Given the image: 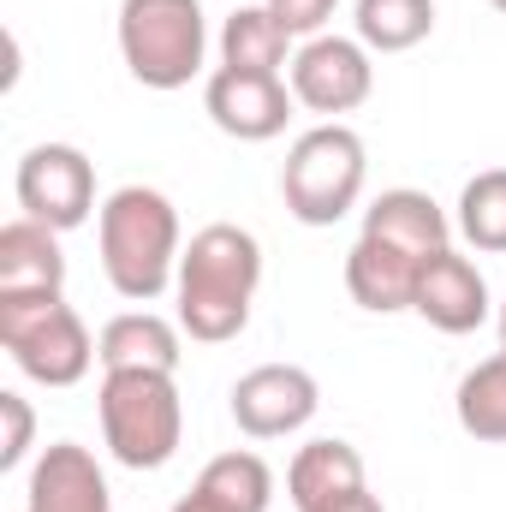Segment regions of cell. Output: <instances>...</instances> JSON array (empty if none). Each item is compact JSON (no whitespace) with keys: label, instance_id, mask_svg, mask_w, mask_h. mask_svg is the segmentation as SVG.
<instances>
[{"label":"cell","instance_id":"cell-1","mask_svg":"<svg viewBox=\"0 0 506 512\" xmlns=\"http://www.w3.org/2000/svg\"><path fill=\"white\" fill-rule=\"evenodd\" d=\"M256 286H262V245L245 227L215 221V227L191 233V245L179 256V280H173L179 328L203 346L239 340L251 322Z\"/></svg>","mask_w":506,"mask_h":512},{"label":"cell","instance_id":"cell-2","mask_svg":"<svg viewBox=\"0 0 506 512\" xmlns=\"http://www.w3.org/2000/svg\"><path fill=\"white\" fill-rule=\"evenodd\" d=\"M96 245L108 286L131 304H155L179 280V209L155 185H120L96 209Z\"/></svg>","mask_w":506,"mask_h":512},{"label":"cell","instance_id":"cell-3","mask_svg":"<svg viewBox=\"0 0 506 512\" xmlns=\"http://www.w3.org/2000/svg\"><path fill=\"white\" fill-rule=\"evenodd\" d=\"M102 441L126 471H161L185 441V405L173 370H102Z\"/></svg>","mask_w":506,"mask_h":512},{"label":"cell","instance_id":"cell-4","mask_svg":"<svg viewBox=\"0 0 506 512\" xmlns=\"http://www.w3.org/2000/svg\"><path fill=\"white\" fill-rule=\"evenodd\" d=\"M0 346L42 387H78L90 376V364H102L66 292H0Z\"/></svg>","mask_w":506,"mask_h":512},{"label":"cell","instance_id":"cell-5","mask_svg":"<svg viewBox=\"0 0 506 512\" xmlns=\"http://www.w3.org/2000/svg\"><path fill=\"white\" fill-rule=\"evenodd\" d=\"M364 179H370V155H364V137L340 120L328 126H310L292 149H286V167H280V197H286V215L304 221V227H334L358 209L364 197Z\"/></svg>","mask_w":506,"mask_h":512},{"label":"cell","instance_id":"cell-6","mask_svg":"<svg viewBox=\"0 0 506 512\" xmlns=\"http://www.w3.org/2000/svg\"><path fill=\"white\" fill-rule=\"evenodd\" d=\"M120 54L143 90H185L209 54L203 0H120Z\"/></svg>","mask_w":506,"mask_h":512},{"label":"cell","instance_id":"cell-7","mask_svg":"<svg viewBox=\"0 0 506 512\" xmlns=\"http://www.w3.org/2000/svg\"><path fill=\"white\" fill-rule=\"evenodd\" d=\"M12 191H18V209L30 221H42L54 233H72L96 209V167L72 143H36V149H24Z\"/></svg>","mask_w":506,"mask_h":512},{"label":"cell","instance_id":"cell-8","mask_svg":"<svg viewBox=\"0 0 506 512\" xmlns=\"http://www.w3.org/2000/svg\"><path fill=\"white\" fill-rule=\"evenodd\" d=\"M286 84H292L298 108L334 120V114H352V108L370 102L376 66H370V48H364L358 36H328V30H322V36H310V42L292 54Z\"/></svg>","mask_w":506,"mask_h":512},{"label":"cell","instance_id":"cell-9","mask_svg":"<svg viewBox=\"0 0 506 512\" xmlns=\"http://www.w3.org/2000/svg\"><path fill=\"white\" fill-rule=\"evenodd\" d=\"M322 405V387L310 370L298 364H256L233 382V423L251 435V441H280V435H298Z\"/></svg>","mask_w":506,"mask_h":512},{"label":"cell","instance_id":"cell-10","mask_svg":"<svg viewBox=\"0 0 506 512\" xmlns=\"http://www.w3.org/2000/svg\"><path fill=\"white\" fill-rule=\"evenodd\" d=\"M298 96L286 78H268V72H233V66H215L209 84H203V114L227 137L239 143H268L280 137L286 120H292Z\"/></svg>","mask_w":506,"mask_h":512},{"label":"cell","instance_id":"cell-11","mask_svg":"<svg viewBox=\"0 0 506 512\" xmlns=\"http://www.w3.org/2000/svg\"><path fill=\"white\" fill-rule=\"evenodd\" d=\"M411 310H417L435 334H477V328L495 316L483 268H477L471 256H459V251H441V256L423 262Z\"/></svg>","mask_w":506,"mask_h":512},{"label":"cell","instance_id":"cell-12","mask_svg":"<svg viewBox=\"0 0 506 512\" xmlns=\"http://www.w3.org/2000/svg\"><path fill=\"white\" fill-rule=\"evenodd\" d=\"M24 512H114L96 453L78 441L42 447V459L30 465V483H24Z\"/></svg>","mask_w":506,"mask_h":512},{"label":"cell","instance_id":"cell-13","mask_svg":"<svg viewBox=\"0 0 506 512\" xmlns=\"http://www.w3.org/2000/svg\"><path fill=\"white\" fill-rule=\"evenodd\" d=\"M417 274H423L417 256H405L399 245H387V239H370V233H358V245L346 251V292H352V304L370 310V316L411 310Z\"/></svg>","mask_w":506,"mask_h":512},{"label":"cell","instance_id":"cell-14","mask_svg":"<svg viewBox=\"0 0 506 512\" xmlns=\"http://www.w3.org/2000/svg\"><path fill=\"white\" fill-rule=\"evenodd\" d=\"M364 233H370V239H387V245H399V251L417 256V262L453 251V227H447L441 203H435L429 191H411V185L381 191L376 203L364 209Z\"/></svg>","mask_w":506,"mask_h":512},{"label":"cell","instance_id":"cell-15","mask_svg":"<svg viewBox=\"0 0 506 512\" xmlns=\"http://www.w3.org/2000/svg\"><path fill=\"white\" fill-rule=\"evenodd\" d=\"M358 489H370V483H364V453H358L352 441H334V435L304 441V447L292 453V465H286V501L298 512L346 501V495H358Z\"/></svg>","mask_w":506,"mask_h":512},{"label":"cell","instance_id":"cell-16","mask_svg":"<svg viewBox=\"0 0 506 512\" xmlns=\"http://www.w3.org/2000/svg\"><path fill=\"white\" fill-rule=\"evenodd\" d=\"M0 292H66L60 233L18 215L0 227Z\"/></svg>","mask_w":506,"mask_h":512},{"label":"cell","instance_id":"cell-17","mask_svg":"<svg viewBox=\"0 0 506 512\" xmlns=\"http://www.w3.org/2000/svg\"><path fill=\"white\" fill-rule=\"evenodd\" d=\"M179 334L167 316L155 310H126L114 316L102 334H96V352H102V370H179Z\"/></svg>","mask_w":506,"mask_h":512},{"label":"cell","instance_id":"cell-18","mask_svg":"<svg viewBox=\"0 0 506 512\" xmlns=\"http://www.w3.org/2000/svg\"><path fill=\"white\" fill-rule=\"evenodd\" d=\"M286 24L268 12V6H239L227 24H221V66H233V72H268V78H280V66H292L286 60Z\"/></svg>","mask_w":506,"mask_h":512},{"label":"cell","instance_id":"cell-19","mask_svg":"<svg viewBox=\"0 0 506 512\" xmlns=\"http://www.w3.org/2000/svg\"><path fill=\"white\" fill-rule=\"evenodd\" d=\"M352 24H358V42L370 54H405V48L429 42L435 0H358Z\"/></svg>","mask_w":506,"mask_h":512},{"label":"cell","instance_id":"cell-20","mask_svg":"<svg viewBox=\"0 0 506 512\" xmlns=\"http://www.w3.org/2000/svg\"><path fill=\"white\" fill-rule=\"evenodd\" d=\"M453 411H459V429L471 441H495V447L506 441V346L495 358H483L477 370H465Z\"/></svg>","mask_w":506,"mask_h":512},{"label":"cell","instance_id":"cell-21","mask_svg":"<svg viewBox=\"0 0 506 512\" xmlns=\"http://www.w3.org/2000/svg\"><path fill=\"white\" fill-rule=\"evenodd\" d=\"M459 233L471 251H506V167H489L477 179H465L459 191Z\"/></svg>","mask_w":506,"mask_h":512},{"label":"cell","instance_id":"cell-22","mask_svg":"<svg viewBox=\"0 0 506 512\" xmlns=\"http://www.w3.org/2000/svg\"><path fill=\"white\" fill-rule=\"evenodd\" d=\"M209 495H221L233 512H268L274 501V471H268V459H256V453H221V459H209L203 465V477H197Z\"/></svg>","mask_w":506,"mask_h":512},{"label":"cell","instance_id":"cell-23","mask_svg":"<svg viewBox=\"0 0 506 512\" xmlns=\"http://www.w3.org/2000/svg\"><path fill=\"white\" fill-rule=\"evenodd\" d=\"M0 423H6V435H0V471H18L30 459V447H36V411H30V399L6 387L0 393Z\"/></svg>","mask_w":506,"mask_h":512},{"label":"cell","instance_id":"cell-24","mask_svg":"<svg viewBox=\"0 0 506 512\" xmlns=\"http://www.w3.org/2000/svg\"><path fill=\"white\" fill-rule=\"evenodd\" d=\"M262 6L286 24V36H304V42H310V36L328 30V18H334L340 0H262Z\"/></svg>","mask_w":506,"mask_h":512},{"label":"cell","instance_id":"cell-25","mask_svg":"<svg viewBox=\"0 0 506 512\" xmlns=\"http://www.w3.org/2000/svg\"><path fill=\"white\" fill-rule=\"evenodd\" d=\"M173 512H233V507H227L221 495H209L203 483H191V495H179V501H173Z\"/></svg>","mask_w":506,"mask_h":512},{"label":"cell","instance_id":"cell-26","mask_svg":"<svg viewBox=\"0 0 506 512\" xmlns=\"http://www.w3.org/2000/svg\"><path fill=\"white\" fill-rule=\"evenodd\" d=\"M316 512H387V507H381L370 489H358V495H346V501H328V507H316Z\"/></svg>","mask_w":506,"mask_h":512},{"label":"cell","instance_id":"cell-27","mask_svg":"<svg viewBox=\"0 0 506 512\" xmlns=\"http://www.w3.org/2000/svg\"><path fill=\"white\" fill-rule=\"evenodd\" d=\"M495 328H501V346H506V304L495 310Z\"/></svg>","mask_w":506,"mask_h":512},{"label":"cell","instance_id":"cell-28","mask_svg":"<svg viewBox=\"0 0 506 512\" xmlns=\"http://www.w3.org/2000/svg\"><path fill=\"white\" fill-rule=\"evenodd\" d=\"M489 6H495V12H506V0H489Z\"/></svg>","mask_w":506,"mask_h":512}]
</instances>
